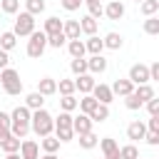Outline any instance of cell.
I'll return each instance as SVG.
<instances>
[{"mask_svg": "<svg viewBox=\"0 0 159 159\" xmlns=\"http://www.w3.org/2000/svg\"><path fill=\"white\" fill-rule=\"evenodd\" d=\"M52 129H55V119H52V114L42 107V109H35L32 112V132L37 134V137H47V134H52Z\"/></svg>", "mask_w": 159, "mask_h": 159, "instance_id": "7a4b0ae2", "label": "cell"}, {"mask_svg": "<svg viewBox=\"0 0 159 159\" xmlns=\"http://www.w3.org/2000/svg\"><path fill=\"white\" fill-rule=\"evenodd\" d=\"M84 45H87V52L89 55H102V50H104V40H99L97 35H89V40Z\"/></svg>", "mask_w": 159, "mask_h": 159, "instance_id": "ffe728a7", "label": "cell"}, {"mask_svg": "<svg viewBox=\"0 0 159 159\" xmlns=\"http://www.w3.org/2000/svg\"><path fill=\"white\" fill-rule=\"evenodd\" d=\"M104 159H112V157H104Z\"/></svg>", "mask_w": 159, "mask_h": 159, "instance_id": "9f6ffc18", "label": "cell"}, {"mask_svg": "<svg viewBox=\"0 0 159 159\" xmlns=\"http://www.w3.org/2000/svg\"><path fill=\"white\" fill-rule=\"evenodd\" d=\"M25 104L35 112V109H42V104H45V94H40V92H30L27 97H25Z\"/></svg>", "mask_w": 159, "mask_h": 159, "instance_id": "7402d4cb", "label": "cell"}, {"mask_svg": "<svg viewBox=\"0 0 159 159\" xmlns=\"http://www.w3.org/2000/svg\"><path fill=\"white\" fill-rule=\"evenodd\" d=\"M127 137H129L132 142L144 139V137H147V124H144V122H139V119H137V122H132V124L127 127Z\"/></svg>", "mask_w": 159, "mask_h": 159, "instance_id": "8fae6325", "label": "cell"}, {"mask_svg": "<svg viewBox=\"0 0 159 159\" xmlns=\"http://www.w3.org/2000/svg\"><path fill=\"white\" fill-rule=\"evenodd\" d=\"M124 104H127V109H142V107H144V102H142V99H139L134 92L124 97Z\"/></svg>", "mask_w": 159, "mask_h": 159, "instance_id": "ab89813d", "label": "cell"}, {"mask_svg": "<svg viewBox=\"0 0 159 159\" xmlns=\"http://www.w3.org/2000/svg\"><path fill=\"white\" fill-rule=\"evenodd\" d=\"M92 94L97 97V102H102V104H109L112 99H114V92H112V87L109 84H94V89H92Z\"/></svg>", "mask_w": 159, "mask_h": 159, "instance_id": "ba28073f", "label": "cell"}, {"mask_svg": "<svg viewBox=\"0 0 159 159\" xmlns=\"http://www.w3.org/2000/svg\"><path fill=\"white\" fill-rule=\"evenodd\" d=\"M139 157V149L134 147V144H124V147H119V159H137Z\"/></svg>", "mask_w": 159, "mask_h": 159, "instance_id": "d590c367", "label": "cell"}, {"mask_svg": "<svg viewBox=\"0 0 159 159\" xmlns=\"http://www.w3.org/2000/svg\"><path fill=\"white\" fill-rule=\"evenodd\" d=\"M60 107H62L65 112H72V109H77V107H80V99H75V94H62Z\"/></svg>", "mask_w": 159, "mask_h": 159, "instance_id": "d6a6232c", "label": "cell"}, {"mask_svg": "<svg viewBox=\"0 0 159 159\" xmlns=\"http://www.w3.org/2000/svg\"><path fill=\"white\" fill-rule=\"evenodd\" d=\"M62 32L67 35V40H80V32H82V25L80 20H65V27Z\"/></svg>", "mask_w": 159, "mask_h": 159, "instance_id": "9a60e30c", "label": "cell"}, {"mask_svg": "<svg viewBox=\"0 0 159 159\" xmlns=\"http://www.w3.org/2000/svg\"><path fill=\"white\" fill-rule=\"evenodd\" d=\"M97 104H99V102H97V97H94V94H82V99H80V112L92 114V109H94Z\"/></svg>", "mask_w": 159, "mask_h": 159, "instance_id": "603a6c76", "label": "cell"}, {"mask_svg": "<svg viewBox=\"0 0 159 159\" xmlns=\"http://www.w3.org/2000/svg\"><path fill=\"white\" fill-rule=\"evenodd\" d=\"M40 159H60L57 154H45V157H40Z\"/></svg>", "mask_w": 159, "mask_h": 159, "instance_id": "db71d44e", "label": "cell"}, {"mask_svg": "<svg viewBox=\"0 0 159 159\" xmlns=\"http://www.w3.org/2000/svg\"><path fill=\"white\" fill-rule=\"evenodd\" d=\"M25 10L32 15H40L45 10V0H25Z\"/></svg>", "mask_w": 159, "mask_h": 159, "instance_id": "74e56055", "label": "cell"}, {"mask_svg": "<svg viewBox=\"0 0 159 159\" xmlns=\"http://www.w3.org/2000/svg\"><path fill=\"white\" fill-rule=\"evenodd\" d=\"M75 84H77V89L82 92V94H92V89H94V77L89 75V72H84V75H80L77 80H75Z\"/></svg>", "mask_w": 159, "mask_h": 159, "instance_id": "30bf717a", "label": "cell"}, {"mask_svg": "<svg viewBox=\"0 0 159 159\" xmlns=\"http://www.w3.org/2000/svg\"><path fill=\"white\" fill-rule=\"evenodd\" d=\"M72 129H75V134H77V137H80V134L92 132V117H89V114H84V112H80V114L75 117V122H72Z\"/></svg>", "mask_w": 159, "mask_h": 159, "instance_id": "52a82bcc", "label": "cell"}, {"mask_svg": "<svg viewBox=\"0 0 159 159\" xmlns=\"http://www.w3.org/2000/svg\"><path fill=\"white\" fill-rule=\"evenodd\" d=\"M87 62H89V72H92V75H102V72L107 70V60H104L102 55H92Z\"/></svg>", "mask_w": 159, "mask_h": 159, "instance_id": "ac0fdd59", "label": "cell"}, {"mask_svg": "<svg viewBox=\"0 0 159 159\" xmlns=\"http://www.w3.org/2000/svg\"><path fill=\"white\" fill-rule=\"evenodd\" d=\"M144 107H147L149 117H157V114H159V97H152V99H149V102H147Z\"/></svg>", "mask_w": 159, "mask_h": 159, "instance_id": "7bdbcfd3", "label": "cell"}, {"mask_svg": "<svg viewBox=\"0 0 159 159\" xmlns=\"http://www.w3.org/2000/svg\"><path fill=\"white\" fill-rule=\"evenodd\" d=\"M0 7H2V12L15 15V12H17V7H20V0H2V2H0Z\"/></svg>", "mask_w": 159, "mask_h": 159, "instance_id": "60d3db41", "label": "cell"}, {"mask_svg": "<svg viewBox=\"0 0 159 159\" xmlns=\"http://www.w3.org/2000/svg\"><path fill=\"white\" fill-rule=\"evenodd\" d=\"M122 45H124V40H122L119 32H107V35H104V47H109V50H119Z\"/></svg>", "mask_w": 159, "mask_h": 159, "instance_id": "d4e9b609", "label": "cell"}, {"mask_svg": "<svg viewBox=\"0 0 159 159\" xmlns=\"http://www.w3.org/2000/svg\"><path fill=\"white\" fill-rule=\"evenodd\" d=\"M89 7V15L94 17V20H99L102 15H104V7H102V2H94V5H87Z\"/></svg>", "mask_w": 159, "mask_h": 159, "instance_id": "ee69618b", "label": "cell"}, {"mask_svg": "<svg viewBox=\"0 0 159 159\" xmlns=\"http://www.w3.org/2000/svg\"><path fill=\"white\" fill-rule=\"evenodd\" d=\"M89 117H92V122H104V119H109V104H102V102H99V104L92 109Z\"/></svg>", "mask_w": 159, "mask_h": 159, "instance_id": "484cf974", "label": "cell"}, {"mask_svg": "<svg viewBox=\"0 0 159 159\" xmlns=\"http://www.w3.org/2000/svg\"><path fill=\"white\" fill-rule=\"evenodd\" d=\"M7 65H10V57H7V50H2V47H0V70H5Z\"/></svg>", "mask_w": 159, "mask_h": 159, "instance_id": "681fc988", "label": "cell"}, {"mask_svg": "<svg viewBox=\"0 0 159 159\" xmlns=\"http://www.w3.org/2000/svg\"><path fill=\"white\" fill-rule=\"evenodd\" d=\"M12 32L17 35V37H30L32 32H35V15L32 12H20L17 15V20H15V27H12Z\"/></svg>", "mask_w": 159, "mask_h": 159, "instance_id": "277c9868", "label": "cell"}, {"mask_svg": "<svg viewBox=\"0 0 159 159\" xmlns=\"http://www.w3.org/2000/svg\"><path fill=\"white\" fill-rule=\"evenodd\" d=\"M99 147H102V152H104V157H112V159H119V147H117V142H114L112 137H104V139H99Z\"/></svg>", "mask_w": 159, "mask_h": 159, "instance_id": "4fadbf2b", "label": "cell"}, {"mask_svg": "<svg viewBox=\"0 0 159 159\" xmlns=\"http://www.w3.org/2000/svg\"><path fill=\"white\" fill-rule=\"evenodd\" d=\"M72 122H75V117L70 114V112H60V117L55 119V129H67V127H72Z\"/></svg>", "mask_w": 159, "mask_h": 159, "instance_id": "4dcf8cb0", "label": "cell"}, {"mask_svg": "<svg viewBox=\"0 0 159 159\" xmlns=\"http://www.w3.org/2000/svg\"><path fill=\"white\" fill-rule=\"evenodd\" d=\"M45 47H47V32L45 30H35L32 35H30V40H27V57H40L42 52H45Z\"/></svg>", "mask_w": 159, "mask_h": 159, "instance_id": "5b68a950", "label": "cell"}, {"mask_svg": "<svg viewBox=\"0 0 159 159\" xmlns=\"http://www.w3.org/2000/svg\"><path fill=\"white\" fill-rule=\"evenodd\" d=\"M75 89H77L75 80H60L57 82V92L60 94H75Z\"/></svg>", "mask_w": 159, "mask_h": 159, "instance_id": "836d02e7", "label": "cell"}, {"mask_svg": "<svg viewBox=\"0 0 159 159\" xmlns=\"http://www.w3.org/2000/svg\"><path fill=\"white\" fill-rule=\"evenodd\" d=\"M37 92L45 94V97L55 94V92H57V80H52V77H42V80L37 82Z\"/></svg>", "mask_w": 159, "mask_h": 159, "instance_id": "2e32d148", "label": "cell"}, {"mask_svg": "<svg viewBox=\"0 0 159 159\" xmlns=\"http://www.w3.org/2000/svg\"><path fill=\"white\" fill-rule=\"evenodd\" d=\"M15 42H17V35H15V32H2V35H0V47H2V50L10 52V50L15 47Z\"/></svg>", "mask_w": 159, "mask_h": 159, "instance_id": "1f68e13d", "label": "cell"}, {"mask_svg": "<svg viewBox=\"0 0 159 159\" xmlns=\"http://www.w3.org/2000/svg\"><path fill=\"white\" fill-rule=\"evenodd\" d=\"M60 2H62V7H65V10L75 12V10H80V5H82L84 0H60Z\"/></svg>", "mask_w": 159, "mask_h": 159, "instance_id": "f6af8a7d", "label": "cell"}, {"mask_svg": "<svg viewBox=\"0 0 159 159\" xmlns=\"http://www.w3.org/2000/svg\"><path fill=\"white\" fill-rule=\"evenodd\" d=\"M20 154H22V159H40V144L32 139H22Z\"/></svg>", "mask_w": 159, "mask_h": 159, "instance_id": "9c48e42d", "label": "cell"}, {"mask_svg": "<svg viewBox=\"0 0 159 159\" xmlns=\"http://www.w3.org/2000/svg\"><path fill=\"white\" fill-rule=\"evenodd\" d=\"M70 70L80 77V75H84V72H89V62L84 60V57H72V62H70Z\"/></svg>", "mask_w": 159, "mask_h": 159, "instance_id": "44dd1931", "label": "cell"}, {"mask_svg": "<svg viewBox=\"0 0 159 159\" xmlns=\"http://www.w3.org/2000/svg\"><path fill=\"white\" fill-rule=\"evenodd\" d=\"M129 80L134 82V84H147L149 80H152V72H149V65H132L129 67Z\"/></svg>", "mask_w": 159, "mask_h": 159, "instance_id": "8992f818", "label": "cell"}, {"mask_svg": "<svg viewBox=\"0 0 159 159\" xmlns=\"http://www.w3.org/2000/svg\"><path fill=\"white\" fill-rule=\"evenodd\" d=\"M10 117H12V127H10V132H12L15 137L25 139L27 132L32 129V109H30L27 104H22V107H15Z\"/></svg>", "mask_w": 159, "mask_h": 159, "instance_id": "6da1fadb", "label": "cell"}, {"mask_svg": "<svg viewBox=\"0 0 159 159\" xmlns=\"http://www.w3.org/2000/svg\"><path fill=\"white\" fill-rule=\"evenodd\" d=\"M104 15H107L109 20H122V17H124V5H122L119 0H112V2L104 7Z\"/></svg>", "mask_w": 159, "mask_h": 159, "instance_id": "5bb4252c", "label": "cell"}, {"mask_svg": "<svg viewBox=\"0 0 159 159\" xmlns=\"http://www.w3.org/2000/svg\"><path fill=\"white\" fill-rule=\"evenodd\" d=\"M80 25H82V32H84V35H94V32H97V20H94L92 15H84V17L80 20Z\"/></svg>", "mask_w": 159, "mask_h": 159, "instance_id": "f546056e", "label": "cell"}, {"mask_svg": "<svg viewBox=\"0 0 159 159\" xmlns=\"http://www.w3.org/2000/svg\"><path fill=\"white\" fill-rule=\"evenodd\" d=\"M147 129L159 134V114H157V117H149V122H147Z\"/></svg>", "mask_w": 159, "mask_h": 159, "instance_id": "c3c4849f", "label": "cell"}, {"mask_svg": "<svg viewBox=\"0 0 159 159\" xmlns=\"http://www.w3.org/2000/svg\"><path fill=\"white\" fill-rule=\"evenodd\" d=\"M10 127H12V117L0 109V129H10Z\"/></svg>", "mask_w": 159, "mask_h": 159, "instance_id": "bcb514c9", "label": "cell"}, {"mask_svg": "<svg viewBox=\"0 0 159 159\" xmlns=\"http://www.w3.org/2000/svg\"><path fill=\"white\" fill-rule=\"evenodd\" d=\"M5 159H22V154H20V152H10Z\"/></svg>", "mask_w": 159, "mask_h": 159, "instance_id": "f5cc1de1", "label": "cell"}, {"mask_svg": "<svg viewBox=\"0 0 159 159\" xmlns=\"http://www.w3.org/2000/svg\"><path fill=\"white\" fill-rule=\"evenodd\" d=\"M65 42H67V35H65V32H57V35H47V45H50V47H57V50H60Z\"/></svg>", "mask_w": 159, "mask_h": 159, "instance_id": "f35d334b", "label": "cell"}, {"mask_svg": "<svg viewBox=\"0 0 159 159\" xmlns=\"http://www.w3.org/2000/svg\"><path fill=\"white\" fill-rule=\"evenodd\" d=\"M67 50H70V55H72V57H84V52H87V45H84L82 40H70Z\"/></svg>", "mask_w": 159, "mask_h": 159, "instance_id": "4316f807", "label": "cell"}, {"mask_svg": "<svg viewBox=\"0 0 159 159\" xmlns=\"http://www.w3.org/2000/svg\"><path fill=\"white\" fill-rule=\"evenodd\" d=\"M142 27H144V32H147V35H159V17H154V15H152V17H147Z\"/></svg>", "mask_w": 159, "mask_h": 159, "instance_id": "8d00e7d4", "label": "cell"}, {"mask_svg": "<svg viewBox=\"0 0 159 159\" xmlns=\"http://www.w3.org/2000/svg\"><path fill=\"white\" fill-rule=\"evenodd\" d=\"M0 84H2V89H5L10 97H17V94L22 92V80H20V75H17L12 67L0 70Z\"/></svg>", "mask_w": 159, "mask_h": 159, "instance_id": "3957f363", "label": "cell"}, {"mask_svg": "<svg viewBox=\"0 0 159 159\" xmlns=\"http://www.w3.org/2000/svg\"><path fill=\"white\" fill-rule=\"evenodd\" d=\"M139 10H142V15H147V17H152L157 10H159V0H144L142 5H139Z\"/></svg>", "mask_w": 159, "mask_h": 159, "instance_id": "e575fe53", "label": "cell"}, {"mask_svg": "<svg viewBox=\"0 0 159 159\" xmlns=\"http://www.w3.org/2000/svg\"><path fill=\"white\" fill-rule=\"evenodd\" d=\"M149 72H152V80H157V82H159V60H157L154 65H149Z\"/></svg>", "mask_w": 159, "mask_h": 159, "instance_id": "f907efd6", "label": "cell"}, {"mask_svg": "<svg viewBox=\"0 0 159 159\" xmlns=\"http://www.w3.org/2000/svg\"><path fill=\"white\" fill-rule=\"evenodd\" d=\"M144 142H147V144H152V147H157V144H159V134L147 129V137H144Z\"/></svg>", "mask_w": 159, "mask_h": 159, "instance_id": "7dc6e473", "label": "cell"}, {"mask_svg": "<svg viewBox=\"0 0 159 159\" xmlns=\"http://www.w3.org/2000/svg\"><path fill=\"white\" fill-rule=\"evenodd\" d=\"M134 94L147 104V102L154 97V89H152V87H149V82H147V84H137V87H134Z\"/></svg>", "mask_w": 159, "mask_h": 159, "instance_id": "83f0119b", "label": "cell"}, {"mask_svg": "<svg viewBox=\"0 0 159 159\" xmlns=\"http://www.w3.org/2000/svg\"><path fill=\"white\" fill-rule=\"evenodd\" d=\"M137 2H144V0H137Z\"/></svg>", "mask_w": 159, "mask_h": 159, "instance_id": "6f0895ef", "label": "cell"}, {"mask_svg": "<svg viewBox=\"0 0 159 159\" xmlns=\"http://www.w3.org/2000/svg\"><path fill=\"white\" fill-rule=\"evenodd\" d=\"M60 144H62V142L57 139V134H55V137H52V134H47V137H42V139H40V147L45 149V154H55V152L60 149Z\"/></svg>", "mask_w": 159, "mask_h": 159, "instance_id": "e0dca14e", "label": "cell"}, {"mask_svg": "<svg viewBox=\"0 0 159 159\" xmlns=\"http://www.w3.org/2000/svg\"><path fill=\"white\" fill-rule=\"evenodd\" d=\"M94 2H99V0H84V5H94Z\"/></svg>", "mask_w": 159, "mask_h": 159, "instance_id": "11a10c76", "label": "cell"}, {"mask_svg": "<svg viewBox=\"0 0 159 159\" xmlns=\"http://www.w3.org/2000/svg\"><path fill=\"white\" fill-rule=\"evenodd\" d=\"M10 137H12V132H10V129H0V144H2L5 139H10Z\"/></svg>", "mask_w": 159, "mask_h": 159, "instance_id": "816d5d0a", "label": "cell"}, {"mask_svg": "<svg viewBox=\"0 0 159 159\" xmlns=\"http://www.w3.org/2000/svg\"><path fill=\"white\" fill-rule=\"evenodd\" d=\"M112 92H114V94H119V97H127V94H132V92H134V82H132L129 77H127V80H114Z\"/></svg>", "mask_w": 159, "mask_h": 159, "instance_id": "7c38bea8", "label": "cell"}, {"mask_svg": "<svg viewBox=\"0 0 159 159\" xmlns=\"http://www.w3.org/2000/svg\"><path fill=\"white\" fill-rule=\"evenodd\" d=\"M62 27H65V22H62L60 17H47L42 30H45L47 35H57V32H62Z\"/></svg>", "mask_w": 159, "mask_h": 159, "instance_id": "d6986e66", "label": "cell"}, {"mask_svg": "<svg viewBox=\"0 0 159 159\" xmlns=\"http://www.w3.org/2000/svg\"><path fill=\"white\" fill-rule=\"evenodd\" d=\"M20 147H22V142H20V137H15V134L0 144V149H2L5 154H10V152H20Z\"/></svg>", "mask_w": 159, "mask_h": 159, "instance_id": "f1b7e54d", "label": "cell"}, {"mask_svg": "<svg viewBox=\"0 0 159 159\" xmlns=\"http://www.w3.org/2000/svg\"><path fill=\"white\" fill-rule=\"evenodd\" d=\"M55 134H57L60 142H72V139H75V129H72V127H67V129H55Z\"/></svg>", "mask_w": 159, "mask_h": 159, "instance_id": "b9f144b4", "label": "cell"}, {"mask_svg": "<svg viewBox=\"0 0 159 159\" xmlns=\"http://www.w3.org/2000/svg\"><path fill=\"white\" fill-rule=\"evenodd\" d=\"M137 159H139V157H137Z\"/></svg>", "mask_w": 159, "mask_h": 159, "instance_id": "91938a15", "label": "cell"}, {"mask_svg": "<svg viewBox=\"0 0 159 159\" xmlns=\"http://www.w3.org/2000/svg\"><path fill=\"white\" fill-rule=\"evenodd\" d=\"M77 139H80V147H82V149H94V147L99 144V137H97L94 132H87V134H80Z\"/></svg>", "mask_w": 159, "mask_h": 159, "instance_id": "cb8c5ba5", "label": "cell"}, {"mask_svg": "<svg viewBox=\"0 0 159 159\" xmlns=\"http://www.w3.org/2000/svg\"><path fill=\"white\" fill-rule=\"evenodd\" d=\"M0 2H2V0H0Z\"/></svg>", "mask_w": 159, "mask_h": 159, "instance_id": "680465c9", "label": "cell"}]
</instances>
